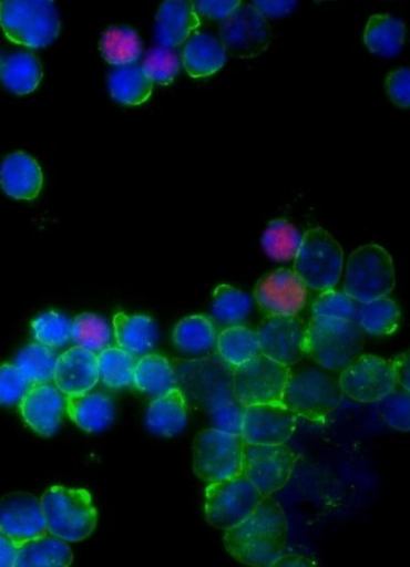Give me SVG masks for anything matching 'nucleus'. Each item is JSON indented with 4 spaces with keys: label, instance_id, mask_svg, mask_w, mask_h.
<instances>
[{
    "label": "nucleus",
    "instance_id": "7",
    "mask_svg": "<svg viewBox=\"0 0 410 567\" xmlns=\"http://www.w3.org/2000/svg\"><path fill=\"white\" fill-rule=\"evenodd\" d=\"M396 287L392 256L382 247L368 245L348 258L344 292L359 303L385 298Z\"/></svg>",
    "mask_w": 410,
    "mask_h": 567
},
{
    "label": "nucleus",
    "instance_id": "23",
    "mask_svg": "<svg viewBox=\"0 0 410 567\" xmlns=\"http://www.w3.org/2000/svg\"><path fill=\"white\" fill-rule=\"evenodd\" d=\"M65 412L79 429L88 433L106 430L114 420V403L106 394L65 395Z\"/></svg>",
    "mask_w": 410,
    "mask_h": 567
},
{
    "label": "nucleus",
    "instance_id": "20",
    "mask_svg": "<svg viewBox=\"0 0 410 567\" xmlns=\"http://www.w3.org/2000/svg\"><path fill=\"white\" fill-rule=\"evenodd\" d=\"M53 382L64 395L91 392L99 382L98 355L80 347L59 355Z\"/></svg>",
    "mask_w": 410,
    "mask_h": 567
},
{
    "label": "nucleus",
    "instance_id": "36",
    "mask_svg": "<svg viewBox=\"0 0 410 567\" xmlns=\"http://www.w3.org/2000/svg\"><path fill=\"white\" fill-rule=\"evenodd\" d=\"M252 309V298L227 284H222L213 295L214 319L225 328L242 326V322L249 317Z\"/></svg>",
    "mask_w": 410,
    "mask_h": 567
},
{
    "label": "nucleus",
    "instance_id": "8",
    "mask_svg": "<svg viewBox=\"0 0 410 567\" xmlns=\"http://www.w3.org/2000/svg\"><path fill=\"white\" fill-rule=\"evenodd\" d=\"M344 252L336 238L315 228L306 231L295 257V272L307 289L318 292L334 289L341 276Z\"/></svg>",
    "mask_w": 410,
    "mask_h": 567
},
{
    "label": "nucleus",
    "instance_id": "12",
    "mask_svg": "<svg viewBox=\"0 0 410 567\" xmlns=\"http://www.w3.org/2000/svg\"><path fill=\"white\" fill-rule=\"evenodd\" d=\"M290 368L258 354L234 369V392L245 408L281 402Z\"/></svg>",
    "mask_w": 410,
    "mask_h": 567
},
{
    "label": "nucleus",
    "instance_id": "13",
    "mask_svg": "<svg viewBox=\"0 0 410 567\" xmlns=\"http://www.w3.org/2000/svg\"><path fill=\"white\" fill-rule=\"evenodd\" d=\"M344 396L361 403H378L398 386L392 361L377 355H360L340 372Z\"/></svg>",
    "mask_w": 410,
    "mask_h": 567
},
{
    "label": "nucleus",
    "instance_id": "39",
    "mask_svg": "<svg viewBox=\"0 0 410 567\" xmlns=\"http://www.w3.org/2000/svg\"><path fill=\"white\" fill-rule=\"evenodd\" d=\"M112 338L110 323L102 317L84 313L72 321V340L76 347L96 355L111 348Z\"/></svg>",
    "mask_w": 410,
    "mask_h": 567
},
{
    "label": "nucleus",
    "instance_id": "51",
    "mask_svg": "<svg viewBox=\"0 0 410 567\" xmlns=\"http://www.w3.org/2000/svg\"><path fill=\"white\" fill-rule=\"evenodd\" d=\"M17 553V545L9 537L0 533V567L14 566Z\"/></svg>",
    "mask_w": 410,
    "mask_h": 567
},
{
    "label": "nucleus",
    "instance_id": "28",
    "mask_svg": "<svg viewBox=\"0 0 410 567\" xmlns=\"http://www.w3.org/2000/svg\"><path fill=\"white\" fill-rule=\"evenodd\" d=\"M406 27L400 19L389 14L369 18L363 42L369 51L380 56L398 55L404 44Z\"/></svg>",
    "mask_w": 410,
    "mask_h": 567
},
{
    "label": "nucleus",
    "instance_id": "17",
    "mask_svg": "<svg viewBox=\"0 0 410 567\" xmlns=\"http://www.w3.org/2000/svg\"><path fill=\"white\" fill-rule=\"evenodd\" d=\"M0 533L17 548L49 534L40 501L28 493H12L0 498Z\"/></svg>",
    "mask_w": 410,
    "mask_h": 567
},
{
    "label": "nucleus",
    "instance_id": "26",
    "mask_svg": "<svg viewBox=\"0 0 410 567\" xmlns=\"http://www.w3.org/2000/svg\"><path fill=\"white\" fill-rule=\"evenodd\" d=\"M227 62L221 40L211 34L196 33L183 51V65L192 78H207L218 72Z\"/></svg>",
    "mask_w": 410,
    "mask_h": 567
},
{
    "label": "nucleus",
    "instance_id": "33",
    "mask_svg": "<svg viewBox=\"0 0 410 567\" xmlns=\"http://www.w3.org/2000/svg\"><path fill=\"white\" fill-rule=\"evenodd\" d=\"M217 354L233 369L260 354L256 331L243 326L225 328L216 340Z\"/></svg>",
    "mask_w": 410,
    "mask_h": 567
},
{
    "label": "nucleus",
    "instance_id": "5",
    "mask_svg": "<svg viewBox=\"0 0 410 567\" xmlns=\"http://www.w3.org/2000/svg\"><path fill=\"white\" fill-rule=\"evenodd\" d=\"M342 399L339 380L311 368L290 371L281 402L297 417L322 423L338 410Z\"/></svg>",
    "mask_w": 410,
    "mask_h": 567
},
{
    "label": "nucleus",
    "instance_id": "40",
    "mask_svg": "<svg viewBox=\"0 0 410 567\" xmlns=\"http://www.w3.org/2000/svg\"><path fill=\"white\" fill-rule=\"evenodd\" d=\"M57 354L40 343H31L16 358V367L22 371L31 386L53 380Z\"/></svg>",
    "mask_w": 410,
    "mask_h": 567
},
{
    "label": "nucleus",
    "instance_id": "3",
    "mask_svg": "<svg viewBox=\"0 0 410 567\" xmlns=\"http://www.w3.org/2000/svg\"><path fill=\"white\" fill-rule=\"evenodd\" d=\"M176 388L197 409L212 413L234 399V369L218 354L194 361H182L174 368Z\"/></svg>",
    "mask_w": 410,
    "mask_h": 567
},
{
    "label": "nucleus",
    "instance_id": "14",
    "mask_svg": "<svg viewBox=\"0 0 410 567\" xmlns=\"http://www.w3.org/2000/svg\"><path fill=\"white\" fill-rule=\"evenodd\" d=\"M225 51L240 59H250L268 50L273 30L268 20L253 6L240 4L221 24Z\"/></svg>",
    "mask_w": 410,
    "mask_h": 567
},
{
    "label": "nucleus",
    "instance_id": "22",
    "mask_svg": "<svg viewBox=\"0 0 410 567\" xmlns=\"http://www.w3.org/2000/svg\"><path fill=\"white\" fill-rule=\"evenodd\" d=\"M43 185V172L38 162L27 153L10 154L0 165V186L12 198L34 199Z\"/></svg>",
    "mask_w": 410,
    "mask_h": 567
},
{
    "label": "nucleus",
    "instance_id": "9",
    "mask_svg": "<svg viewBox=\"0 0 410 567\" xmlns=\"http://www.w3.org/2000/svg\"><path fill=\"white\" fill-rule=\"evenodd\" d=\"M262 499L243 474L211 483L205 489V518L214 528L227 532L248 518Z\"/></svg>",
    "mask_w": 410,
    "mask_h": 567
},
{
    "label": "nucleus",
    "instance_id": "37",
    "mask_svg": "<svg viewBox=\"0 0 410 567\" xmlns=\"http://www.w3.org/2000/svg\"><path fill=\"white\" fill-rule=\"evenodd\" d=\"M136 357L120 348H109L98 354L99 379L112 390L133 386Z\"/></svg>",
    "mask_w": 410,
    "mask_h": 567
},
{
    "label": "nucleus",
    "instance_id": "27",
    "mask_svg": "<svg viewBox=\"0 0 410 567\" xmlns=\"http://www.w3.org/2000/svg\"><path fill=\"white\" fill-rule=\"evenodd\" d=\"M73 553L65 540L54 536H41L19 546L17 567H68Z\"/></svg>",
    "mask_w": 410,
    "mask_h": 567
},
{
    "label": "nucleus",
    "instance_id": "31",
    "mask_svg": "<svg viewBox=\"0 0 410 567\" xmlns=\"http://www.w3.org/2000/svg\"><path fill=\"white\" fill-rule=\"evenodd\" d=\"M133 386L154 396L167 393L176 388L173 364L160 354L141 357L135 364Z\"/></svg>",
    "mask_w": 410,
    "mask_h": 567
},
{
    "label": "nucleus",
    "instance_id": "47",
    "mask_svg": "<svg viewBox=\"0 0 410 567\" xmlns=\"http://www.w3.org/2000/svg\"><path fill=\"white\" fill-rule=\"evenodd\" d=\"M409 81V69H399L387 76L388 95L401 109H408L410 104Z\"/></svg>",
    "mask_w": 410,
    "mask_h": 567
},
{
    "label": "nucleus",
    "instance_id": "44",
    "mask_svg": "<svg viewBox=\"0 0 410 567\" xmlns=\"http://www.w3.org/2000/svg\"><path fill=\"white\" fill-rule=\"evenodd\" d=\"M379 411L385 422L394 430L409 432L410 430V398L409 391L397 386L380 402Z\"/></svg>",
    "mask_w": 410,
    "mask_h": 567
},
{
    "label": "nucleus",
    "instance_id": "45",
    "mask_svg": "<svg viewBox=\"0 0 410 567\" xmlns=\"http://www.w3.org/2000/svg\"><path fill=\"white\" fill-rule=\"evenodd\" d=\"M30 382L16 364H2L0 367V404L13 406L23 399L29 389Z\"/></svg>",
    "mask_w": 410,
    "mask_h": 567
},
{
    "label": "nucleus",
    "instance_id": "35",
    "mask_svg": "<svg viewBox=\"0 0 410 567\" xmlns=\"http://www.w3.org/2000/svg\"><path fill=\"white\" fill-rule=\"evenodd\" d=\"M100 50L109 64L122 68L137 62L142 44L134 30L125 27L112 28L102 34Z\"/></svg>",
    "mask_w": 410,
    "mask_h": 567
},
{
    "label": "nucleus",
    "instance_id": "30",
    "mask_svg": "<svg viewBox=\"0 0 410 567\" xmlns=\"http://www.w3.org/2000/svg\"><path fill=\"white\" fill-rule=\"evenodd\" d=\"M111 96L127 106L145 104L153 93V81L142 68L135 65L114 70L109 78Z\"/></svg>",
    "mask_w": 410,
    "mask_h": 567
},
{
    "label": "nucleus",
    "instance_id": "16",
    "mask_svg": "<svg viewBox=\"0 0 410 567\" xmlns=\"http://www.w3.org/2000/svg\"><path fill=\"white\" fill-rule=\"evenodd\" d=\"M254 296L268 316H297L305 307L307 287L295 271L279 269L258 280Z\"/></svg>",
    "mask_w": 410,
    "mask_h": 567
},
{
    "label": "nucleus",
    "instance_id": "2",
    "mask_svg": "<svg viewBox=\"0 0 410 567\" xmlns=\"http://www.w3.org/2000/svg\"><path fill=\"white\" fill-rule=\"evenodd\" d=\"M363 347L365 332L357 321L314 316L307 323L306 354L324 370L340 373Z\"/></svg>",
    "mask_w": 410,
    "mask_h": 567
},
{
    "label": "nucleus",
    "instance_id": "38",
    "mask_svg": "<svg viewBox=\"0 0 410 567\" xmlns=\"http://www.w3.org/2000/svg\"><path fill=\"white\" fill-rule=\"evenodd\" d=\"M301 234L286 219H276L266 228L262 246L266 255L276 261L295 259L300 247Z\"/></svg>",
    "mask_w": 410,
    "mask_h": 567
},
{
    "label": "nucleus",
    "instance_id": "49",
    "mask_svg": "<svg viewBox=\"0 0 410 567\" xmlns=\"http://www.w3.org/2000/svg\"><path fill=\"white\" fill-rule=\"evenodd\" d=\"M255 7L265 18L284 17L290 14L298 6V2H254Z\"/></svg>",
    "mask_w": 410,
    "mask_h": 567
},
{
    "label": "nucleus",
    "instance_id": "11",
    "mask_svg": "<svg viewBox=\"0 0 410 567\" xmlns=\"http://www.w3.org/2000/svg\"><path fill=\"white\" fill-rule=\"evenodd\" d=\"M297 455L284 444L244 443L242 474L263 497L281 491L290 481Z\"/></svg>",
    "mask_w": 410,
    "mask_h": 567
},
{
    "label": "nucleus",
    "instance_id": "32",
    "mask_svg": "<svg viewBox=\"0 0 410 567\" xmlns=\"http://www.w3.org/2000/svg\"><path fill=\"white\" fill-rule=\"evenodd\" d=\"M0 79L10 92L27 95L38 89L43 79V69L33 54L18 52L10 55L0 68Z\"/></svg>",
    "mask_w": 410,
    "mask_h": 567
},
{
    "label": "nucleus",
    "instance_id": "52",
    "mask_svg": "<svg viewBox=\"0 0 410 567\" xmlns=\"http://www.w3.org/2000/svg\"><path fill=\"white\" fill-rule=\"evenodd\" d=\"M273 566L276 567H314L317 563L303 555H281Z\"/></svg>",
    "mask_w": 410,
    "mask_h": 567
},
{
    "label": "nucleus",
    "instance_id": "15",
    "mask_svg": "<svg viewBox=\"0 0 410 567\" xmlns=\"http://www.w3.org/2000/svg\"><path fill=\"white\" fill-rule=\"evenodd\" d=\"M260 354L286 368H293L306 355L307 326L297 316L265 317L256 331Z\"/></svg>",
    "mask_w": 410,
    "mask_h": 567
},
{
    "label": "nucleus",
    "instance_id": "34",
    "mask_svg": "<svg viewBox=\"0 0 410 567\" xmlns=\"http://www.w3.org/2000/svg\"><path fill=\"white\" fill-rule=\"evenodd\" d=\"M401 311L393 299L387 297L360 303L358 323L363 332L372 336H389L398 331Z\"/></svg>",
    "mask_w": 410,
    "mask_h": 567
},
{
    "label": "nucleus",
    "instance_id": "19",
    "mask_svg": "<svg viewBox=\"0 0 410 567\" xmlns=\"http://www.w3.org/2000/svg\"><path fill=\"white\" fill-rule=\"evenodd\" d=\"M55 384L31 386L19 402V411L29 427L41 436H52L60 427L65 412V396Z\"/></svg>",
    "mask_w": 410,
    "mask_h": 567
},
{
    "label": "nucleus",
    "instance_id": "48",
    "mask_svg": "<svg viewBox=\"0 0 410 567\" xmlns=\"http://www.w3.org/2000/svg\"><path fill=\"white\" fill-rule=\"evenodd\" d=\"M242 2L239 0H232V2H195V9L203 16H207L213 19H227Z\"/></svg>",
    "mask_w": 410,
    "mask_h": 567
},
{
    "label": "nucleus",
    "instance_id": "1",
    "mask_svg": "<svg viewBox=\"0 0 410 567\" xmlns=\"http://www.w3.org/2000/svg\"><path fill=\"white\" fill-rule=\"evenodd\" d=\"M289 524L280 503L263 497L255 512L224 535L225 549L237 561L255 567L273 566L284 554Z\"/></svg>",
    "mask_w": 410,
    "mask_h": 567
},
{
    "label": "nucleus",
    "instance_id": "4",
    "mask_svg": "<svg viewBox=\"0 0 410 567\" xmlns=\"http://www.w3.org/2000/svg\"><path fill=\"white\" fill-rule=\"evenodd\" d=\"M0 27L10 42L29 49H43L55 42L60 18L51 0H3Z\"/></svg>",
    "mask_w": 410,
    "mask_h": 567
},
{
    "label": "nucleus",
    "instance_id": "21",
    "mask_svg": "<svg viewBox=\"0 0 410 567\" xmlns=\"http://www.w3.org/2000/svg\"><path fill=\"white\" fill-rule=\"evenodd\" d=\"M201 19L193 2L171 0L158 9L155 20V39L160 48L182 45L198 29Z\"/></svg>",
    "mask_w": 410,
    "mask_h": 567
},
{
    "label": "nucleus",
    "instance_id": "43",
    "mask_svg": "<svg viewBox=\"0 0 410 567\" xmlns=\"http://www.w3.org/2000/svg\"><path fill=\"white\" fill-rule=\"evenodd\" d=\"M142 70L153 81V84L168 86L173 84L180 72L178 56L172 49H153L146 55Z\"/></svg>",
    "mask_w": 410,
    "mask_h": 567
},
{
    "label": "nucleus",
    "instance_id": "50",
    "mask_svg": "<svg viewBox=\"0 0 410 567\" xmlns=\"http://www.w3.org/2000/svg\"><path fill=\"white\" fill-rule=\"evenodd\" d=\"M392 368L398 386L410 391L409 351L398 355L392 361Z\"/></svg>",
    "mask_w": 410,
    "mask_h": 567
},
{
    "label": "nucleus",
    "instance_id": "6",
    "mask_svg": "<svg viewBox=\"0 0 410 567\" xmlns=\"http://www.w3.org/2000/svg\"><path fill=\"white\" fill-rule=\"evenodd\" d=\"M50 535L65 542L89 538L98 524V512L85 489L52 487L40 499Z\"/></svg>",
    "mask_w": 410,
    "mask_h": 567
},
{
    "label": "nucleus",
    "instance_id": "18",
    "mask_svg": "<svg viewBox=\"0 0 410 567\" xmlns=\"http://www.w3.org/2000/svg\"><path fill=\"white\" fill-rule=\"evenodd\" d=\"M298 417L283 402L245 408L242 439L252 444H284L297 429Z\"/></svg>",
    "mask_w": 410,
    "mask_h": 567
},
{
    "label": "nucleus",
    "instance_id": "29",
    "mask_svg": "<svg viewBox=\"0 0 410 567\" xmlns=\"http://www.w3.org/2000/svg\"><path fill=\"white\" fill-rule=\"evenodd\" d=\"M217 329L207 316H192L182 319L174 332L175 348L189 355L207 353L216 347Z\"/></svg>",
    "mask_w": 410,
    "mask_h": 567
},
{
    "label": "nucleus",
    "instance_id": "41",
    "mask_svg": "<svg viewBox=\"0 0 410 567\" xmlns=\"http://www.w3.org/2000/svg\"><path fill=\"white\" fill-rule=\"evenodd\" d=\"M32 332L40 346L60 349L72 340V321L64 315L51 311L32 321Z\"/></svg>",
    "mask_w": 410,
    "mask_h": 567
},
{
    "label": "nucleus",
    "instance_id": "46",
    "mask_svg": "<svg viewBox=\"0 0 410 567\" xmlns=\"http://www.w3.org/2000/svg\"><path fill=\"white\" fill-rule=\"evenodd\" d=\"M245 406L237 399L221 404L211 415L214 429L232 435L242 434Z\"/></svg>",
    "mask_w": 410,
    "mask_h": 567
},
{
    "label": "nucleus",
    "instance_id": "10",
    "mask_svg": "<svg viewBox=\"0 0 410 567\" xmlns=\"http://www.w3.org/2000/svg\"><path fill=\"white\" fill-rule=\"evenodd\" d=\"M244 443L242 436L215 429L201 432L193 445L195 475L209 484L240 475Z\"/></svg>",
    "mask_w": 410,
    "mask_h": 567
},
{
    "label": "nucleus",
    "instance_id": "25",
    "mask_svg": "<svg viewBox=\"0 0 410 567\" xmlns=\"http://www.w3.org/2000/svg\"><path fill=\"white\" fill-rule=\"evenodd\" d=\"M117 348L134 357L148 354L156 346L158 332L155 321L148 316L117 313L113 320Z\"/></svg>",
    "mask_w": 410,
    "mask_h": 567
},
{
    "label": "nucleus",
    "instance_id": "24",
    "mask_svg": "<svg viewBox=\"0 0 410 567\" xmlns=\"http://www.w3.org/2000/svg\"><path fill=\"white\" fill-rule=\"evenodd\" d=\"M188 402L180 389L156 396L147 411L148 430L158 436L173 437L186 429Z\"/></svg>",
    "mask_w": 410,
    "mask_h": 567
},
{
    "label": "nucleus",
    "instance_id": "42",
    "mask_svg": "<svg viewBox=\"0 0 410 567\" xmlns=\"http://www.w3.org/2000/svg\"><path fill=\"white\" fill-rule=\"evenodd\" d=\"M360 303L348 297L345 292L326 290L316 298L314 316L353 320L358 322Z\"/></svg>",
    "mask_w": 410,
    "mask_h": 567
}]
</instances>
